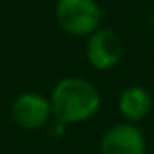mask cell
I'll use <instances>...</instances> for the list:
<instances>
[{
    "label": "cell",
    "instance_id": "obj_5",
    "mask_svg": "<svg viewBox=\"0 0 154 154\" xmlns=\"http://www.w3.org/2000/svg\"><path fill=\"white\" fill-rule=\"evenodd\" d=\"M102 154H147L143 132L134 123H116L109 127L100 141Z\"/></svg>",
    "mask_w": 154,
    "mask_h": 154
},
{
    "label": "cell",
    "instance_id": "obj_6",
    "mask_svg": "<svg viewBox=\"0 0 154 154\" xmlns=\"http://www.w3.org/2000/svg\"><path fill=\"white\" fill-rule=\"evenodd\" d=\"M120 114L129 123H138L145 120L152 111V96L141 85H129L120 93L118 98Z\"/></svg>",
    "mask_w": 154,
    "mask_h": 154
},
{
    "label": "cell",
    "instance_id": "obj_4",
    "mask_svg": "<svg viewBox=\"0 0 154 154\" xmlns=\"http://www.w3.org/2000/svg\"><path fill=\"white\" fill-rule=\"evenodd\" d=\"M11 116L15 123L22 129L35 131L44 127L51 116V103L49 100L35 91L20 93L11 103Z\"/></svg>",
    "mask_w": 154,
    "mask_h": 154
},
{
    "label": "cell",
    "instance_id": "obj_3",
    "mask_svg": "<svg viewBox=\"0 0 154 154\" xmlns=\"http://www.w3.org/2000/svg\"><path fill=\"white\" fill-rule=\"evenodd\" d=\"M85 56L89 63L98 71H109L116 67L123 56V44L116 31L100 27L87 36Z\"/></svg>",
    "mask_w": 154,
    "mask_h": 154
},
{
    "label": "cell",
    "instance_id": "obj_1",
    "mask_svg": "<svg viewBox=\"0 0 154 154\" xmlns=\"http://www.w3.org/2000/svg\"><path fill=\"white\" fill-rule=\"evenodd\" d=\"M49 103L51 114L60 123H82L98 112L102 94L93 82L82 76H69L54 85Z\"/></svg>",
    "mask_w": 154,
    "mask_h": 154
},
{
    "label": "cell",
    "instance_id": "obj_2",
    "mask_svg": "<svg viewBox=\"0 0 154 154\" xmlns=\"http://www.w3.org/2000/svg\"><path fill=\"white\" fill-rule=\"evenodd\" d=\"M58 26L72 36H89L103 20V11L96 0H58L54 6Z\"/></svg>",
    "mask_w": 154,
    "mask_h": 154
}]
</instances>
